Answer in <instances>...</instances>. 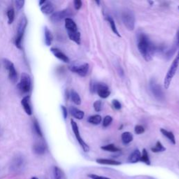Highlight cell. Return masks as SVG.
I'll return each instance as SVG.
<instances>
[{
  "mask_svg": "<svg viewBox=\"0 0 179 179\" xmlns=\"http://www.w3.org/2000/svg\"><path fill=\"white\" fill-rule=\"evenodd\" d=\"M137 47L141 55L147 62L152 59L155 52V46L146 34L139 33L137 37Z\"/></svg>",
  "mask_w": 179,
  "mask_h": 179,
  "instance_id": "6da1fadb",
  "label": "cell"
},
{
  "mask_svg": "<svg viewBox=\"0 0 179 179\" xmlns=\"http://www.w3.org/2000/svg\"><path fill=\"white\" fill-rule=\"evenodd\" d=\"M178 66H179V51L178 52L177 56L175 57L174 61L172 62L171 66H170L168 72H167L165 76V78H164V87H165V89H168L169 87L172 79L174 77L176 73L177 72Z\"/></svg>",
  "mask_w": 179,
  "mask_h": 179,
  "instance_id": "7a4b0ae2",
  "label": "cell"
},
{
  "mask_svg": "<svg viewBox=\"0 0 179 179\" xmlns=\"http://www.w3.org/2000/svg\"><path fill=\"white\" fill-rule=\"evenodd\" d=\"M27 19L25 16H22L20 17L19 20L18 25H17V36L15 39V44L17 48L21 49L22 48V42L23 39V36H24L25 31L26 30L27 25Z\"/></svg>",
  "mask_w": 179,
  "mask_h": 179,
  "instance_id": "3957f363",
  "label": "cell"
},
{
  "mask_svg": "<svg viewBox=\"0 0 179 179\" xmlns=\"http://www.w3.org/2000/svg\"><path fill=\"white\" fill-rule=\"evenodd\" d=\"M121 19L125 27L129 31H132L135 27V16L130 9H125L121 13Z\"/></svg>",
  "mask_w": 179,
  "mask_h": 179,
  "instance_id": "277c9868",
  "label": "cell"
},
{
  "mask_svg": "<svg viewBox=\"0 0 179 179\" xmlns=\"http://www.w3.org/2000/svg\"><path fill=\"white\" fill-rule=\"evenodd\" d=\"M17 87L20 92L23 94L30 92L32 87V79L30 76L27 73H22Z\"/></svg>",
  "mask_w": 179,
  "mask_h": 179,
  "instance_id": "5b68a950",
  "label": "cell"
},
{
  "mask_svg": "<svg viewBox=\"0 0 179 179\" xmlns=\"http://www.w3.org/2000/svg\"><path fill=\"white\" fill-rule=\"evenodd\" d=\"M149 86L151 92L155 97V98L157 99L158 101H163L164 99V91L162 87L157 83V81L154 80V79H151V80L150 81Z\"/></svg>",
  "mask_w": 179,
  "mask_h": 179,
  "instance_id": "8992f818",
  "label": "cell"
},
{
  "mask_svg": "<svg viewBox=\"0 0 179 179\" xmlns=\"http://www.w3.org/2000/svg\"><path fill=\"white\" fill-rule=\"evenodd\" d=\"M73 15V11L70 8H65V9L57 11L52 14V16L50 17L51 21L54 23L60 22L63 19L69 18V17Z\"/></svg>",
  "mask_w": 179,
  "mask_h": 179,
  "instance_id": "52a82bcc",
  "label": "cell"
},
{
  "mask_svg": "<svg viewBox=\"0 0 179 179\" xmlns=\"http://www.w3.org/2000/svg\"><path fill=\"white\" fill-rule=\"evenodd\" d=\"M25 166V159L21 155H17L13 158L11 164V170L13 172H19L23 170Z\"/></svg>",
  "mask_w": 179,
  "mask_h": 179,
  "instance_id": "ba28073f",
  "label": "cell"
},
{
  "mask_svg": "<svg viewBox=\"0 0 179 179\" xmlns=\"http://www.w3.org/2000/svg\"><path fill=\"white\" fill-rule=\"evenodd\" d=\"M71 125H72V130H73V132H74V134L75 135L76 139H77V141H78V142L79 143V144H80L81 147L82 148V149L83 150L84 152H88L90 151L89 146L84 142L83 139H82V137L80 134V132H79V130H78V127L77 123H76L73 119L71 120Z\"/></svg>",
  "mask_w": 179,
  "mask_h": 179,
  "instance_id": "9c48e42d",
  "label": "cell"
},
{
  "mask_svg": "<svg viewBox=\"0 0 179 179\" xmlns=\"http://www.w3.org/2000/svg\"><path fill=\"white\" fill-rule=\"evenodd\" d=\"M3 64H4L6 69L8 70V77H9L11 81L13 83H16L17 80V74L13 63L9 60L4 59L3 60Z\"/></svg>",
  "mask_w": 179,
  "mask_h": 179,
  "instance_id": "30bf717a",
  "label": "cell"
},
{
  "mask_svg": "<svg viewBox=\"0 0 179 179\" xmlns=\"http://www.w3.org/2000/svg\"><path fill=\"white\" fill-rule=\"evenodd\" d=\"M69 70L72 72H74L76 74H78L79 76L84 77V76H87L88 74L89 69H90V65L87 63H84L81 65H72L69 67Z\"/></svg>",
  "mask_w": 179,
  "mask_h": 179,
  "instance_id": "8fae6325",
  "label": "cell"
},
{
  "mask_svg": "<svg viewBox=\"0 0 179 179\" xmlns=\"http://www.w3.org/2000/svg\"><path fill=\"white\" fill-rule=\"evenodd\" d=\"M95 91L102 99H107L111 95V91L108 87L104 83H96Z\"/></svg>",
  "mask_w": 179,
  "mask_h": 179,
  "instance_id": "7c38bea8",
  "label": "cell"
},
{
  "mask_svg": "<svg viewBox=\"0 0 179 179\" xmlns=\"http://www.w3.org/2000/svg\"><path fill=\"white\" fill-rule=\"evenodd\" d=\"M21 104L23 108H24L25 113H27L28 116H32V109L30 104V96L27 95L25 96V97H23L21 100Z\"/></svg>",
  "mask_w": 179,
  "mask_h": 179,
  "instance_id": "4fadbf2b",
  "label": "cell"
},
{
  "mask_svg": "<svg viewBox=\"0 0 179 179\" xmlns=\"http://www.w3.org/2000/svg\"><path fill=\"white\" fill-rule=\"evenodd\" d=\"M51 51L52 54H53L55 57L58 59L62 60L64 62H69V57L67 56V55L64 53L63 52H62L60 49H58L57 48H51Z\"/></svg>",
  "mask_w": 179,
  "mask_h": 179,
  "instance_id": "5bb4252c",
  "label": "cell"
},
{
  "mask_svg": "<svg viewBox=\"0 0 179 179\" xmlns=\"http://www.w3.org/2000/svg\"><path fill=\"white\" fill-rule=\"evenodd\" d=\"M65 27L67 32H78V27L76 22L72 18L65 19Z\"/></svg>",
  "mask_w": 179,
  "mask_h": 179,
  "instance_id": "9a60e30c",
  "label": "cell"
},
{
  "mask_svg": "<svg viewBox=\"0 0 179 179\" xmlns=\"http://www.w3.org/2000/svg\"><path fill=\"white\" fill-rule=\"evenodd\" d=\"M69 112L70 113H71V115L74 117V118L78 120H82L84 118L85 113L83 111L78 109V108H76L74 107H69Z\"/></svg>",
  "mask_w": 179,
  "mask_h": 179,
  "instance_id": "2e32d148",
  "label": "cell"
},
{
  "mask_svg": "<svg viewBox=\"0 0 179 179\" xmlns=\"http://www.w3.org/2000/svg\"><path fill=\"white\" fill-rule=\"evenodd\" d=\"M141 156H142V153H141L139 150L136 149L128 157V161L130 163H137L140 161Z\"/></svg>",
  "mask_w": 179,
  "mask_h": 179,
  "instance_id": "e0dca14e",
  "label": "cell"
},
{
  "mask_svg": "<svg viewBox=\"0 0 179 179\" xmlns=\"http://www.w3.org/2000/svg\"><path fill=\"white\" fill-rule=\"evenodd\" d=\"M33 151L37 155H42L46 152V147L44 143H37L33 146Z\"/></svg>",
  "mask_w": 179,
  "mask_h": 179,
  "instance_id": "ac0fdd59",
  "label": "cell"
},
{
  "mask_svg": "<svg viewBox=\"0 0 179 179\" xmlns=\"http://www.w3.org/2000/svg\"><path fill=\"white\" fill-rule=\"evenodd\" d=\"M54 10H55L54 5L50 2H46L44 4L42 5V8H41V11H42V13L44 14H47V15L53 13Z\"/></svg>",
  "mask_w": 179,
  "mask_h": 179,
  "instance_id": "d6986e66",
  "label": "cell"
},
{
  "mask_svg": "<svg viewBox=\"0 0 179 179\" xmlns=\"http://www.w3.org/2000/svg\"><path fill=\"white\" fill-rule=\"evenodd\" d=\"M96 162L101 164H107V165H113V166H118L120 165L122 163L119 162V161L111 160V159H104V158H99L96 160Z\"/></svg>",
  "mask_w": 179,
  "mask_h": 179,
  "instance_id": "ffe728a7",
  "label": "cell"
},
{
  "mask_svg": "<svg viewBox=\"0 0 179 179\" xmlns=\"http://www.w3.org/2000/svg\"><path fill=\"white\" fill-rule=\"evenodd\" d=\"M44 37L46 45L47 46H50L51 45L52 40H53V36H52L51 31L47 27H45L44 28Z\"/></svg>",
  "mask_w": 179,
  "mask_h": 179,
  "instance_id": "44dd1931",
  "label": "cell"
},
{
  "mask_svg": "<svg viewBox=\"0 0 179 179\" xmlns=\"http://www.w3.org/2000/svg\"><path fill=\"white\" fill-rule=\"evenodd\" d=\"M53 176L54 179H67L65 173L57 167H54Z\"/></svg>",
  "mask_w": 179,
  "mask_h": 179,
  "instance_id": "7402d4cb",
  "label": "cell"
},
{
  "mask_svg": "<svg viewBox=\"0 0 179 179\" xmlns=\"http://www.w3.org/2000/svg\"><path fill=\"white\" fill-rule=\"evenodd\" d=\"M106 20H107V21L108 22V23H109V24H110L111 28V30H112L113 33L115 34H116L118 37H121V36H120V34H119V32L118 31V29H117V27H116L115 21H114V20L113 19V17L109 16H107V17H106Z\"/></svg>",
  "mask_w": 179,
  "mask_h": 179,
  "instance_id": "603a6c76",
  "label": "cell"
},
{
  "mask_svg": "<svg viewBox=\"0 0 179 179\" xmlns=\"http://www.w3.org/2000/svg\"><path fill=\"white\" fill-rule=\"evenodd\" d=\"M68 36L70 39L77 43L78 45L81 44V34L78 31L76 32H68Z\"/></svg>",
  "mask_w": 179,
  "mask_h": 179,
  "instance_id": "cb8c5ba5",
  "label": "cell"
},
{
  "mask_svg": "<svg viewBox=\"0 0 179 179\" xmlns=\"http://www.w3.org/2000/svg\"><path fill=\"white\" fill-rule=\"evenodd\" d=\"M121 139L124 144H128L133 141V135L131 132H125L121 135Z\"/></svg>",
  "mask_w": 179,
  "mask_h": 179,
  "instance_id": "d4e9b609",
  "label": "cell"
},
{
  "mask_svg": "<svg viewBox=\"0 0 179 179\" xmlns=\"http://www.w3.org/2000/svg\"><path fill=\"white\" fill-rule=\"evenodd\" d=\"M160 132H162V134L164 135V137H166L167 139H168L170 142H171L173 144H176V139L174 133L172 132L167 131L165 129L162 128L160 130Z\"/></svg>",
  "mask_w": 179,
  "mask_h": 179,
  "instance_id": "484cf974",
  "label": "cell"
},
{
  "mask_svg": "<svg viewBox=\"0 0 179 179\" xmlns=\"http://www.w3.org/2000/svg\"><path fill=\"white\" fill-rule=\"evenodd\" d=\"M70 97H71L72 102L76 105H80L81 104V99L80 97V96L78 94V92H76L75 90H72L69 94Z\"/></svg>",
  "mask_w": 179,
  "mask_h": 179,
  "instance_id": "4316f807",
  "label": "cell"
},
{
  "mask_svg": "<svg viewBox=\"0 0 179 179\" xmlns=\"http://www.w3.org/2000/svg\"><path fill=\"white\" fill-rule=\"evenodd\" d=\"M140 161L146 164L147 165H151V161H150L148 153L145 148L143 149V152L142 153V156H141Z\"/></svg>",
  "mask_w": 179,
  "mask_h": 179,
  "instance_id": "83f0119b",
  "label": "cell"
},
{
  "mask_svg": "<svg viewBox=\"0 0 179 179\" xmlns=\"http://www.w3.org/2000/svg\"><path fill=\"white\" fill-rule=\"evenodd\" d=\"M151 151L153 152H164L166 151V148L164 147V146L162 144V143L160 142H157L156 144L154 146V147L151 148Z\"/></svg>",
  "mask_w": 179,
  "mask_h": 179,
  "instance_id": "f1b7e54d",
  "label": "cell"
},
{
  "mask_svg": "<svg viewBox=\"0 0 179 179\" xmlns=\"http://www.w3.org/2000/svg\"><path fill=\"white\" fill-rule=\"evenodd\" d=\"M87 121L92 125H99L102 122V117L99 115H94L90 116Z\"/></svg>",
  "mask_w": 179,
  "mask_h": 179,
  "instance_id": "f546056e",
  "label": "cell"
},
{
  "mask_svg": "<svg viewBox=\"0 0 179 179\" xmlns=\"http://www.w3.org/2000/svg\"><path fill=\"white\" fill-rule=\"evenodd\" d=\"M101 148L104 151H109L112 152H116L120 151V149L118 148H117L116 146L114 144H108L104 146H102Z\"/></svg>",
  "mask_w": 179,
  "mask_h": 179,
  "instance_id": "4dcf8cb0",
  "label": "cell"
},
{
  "mask_svg": "<svg viewBox=\"0 0 179 179\" xmlns=\"http://www.w3.org/2000/svg\"><path fill=\"white\" fill-rule=\"evenodd\" d=\"M7 16L8 24L13 23L14 18H15V11H14L13 8H11L7 11Z\"/></svg>",
  "mask_w": 179,
  "mask_h": 179,
  "instance_id": "1f68e13d",
  "label": "cell"
},
{
  "mask_svg": "<svg viewBox=\"0 0 179 179\" xmlns=\"http://www.w3.org/2000/svg\"><path fill=\"white\" fill-rule=\"evenodd\" d=\"M33 127H34L35 132H36V134L38 135V136L40 137H42L43 134H42V130H41L39 123L36 119H35L33 122Z\"/></svg>",
  "mask_w": 179,
  "mask_h": 179,
  "instance_id": "d6a6232c",
  "label": "cell"
},
{
  "mask_svg": "<svg viewBox=\"0 0 179 179\" xmlns=\"http://www.w3.org/2000/svg\"><path fill=\"white\" fill-rule=\"evenodd\" d=\"M112 121H113L112 117L110 116H107L104 118L103 126H104V127H108V126H109L111 124V122H112Z\"/></svg>",
  "mask_w": 179,
  "mask_h": 179,
  "instance_id": "836d02e7",
  "label": "cell"
},
{
  "mask_svg": "<svg viewBox=\"0 0 179 179\" xmlns=\"http://www.w3.org/2000/svg\"><path fill=\"white\" fill-rule=\"evenodd\" d=\"M93 107H94V109H95L97 112H99V111H101L102 108V102L100 100L95 101L93 104Z\"/></svg>",
  "mask_w": 179,
  "mask_h": 179,
  "instance_id": "e575fe53",
  "label": "cell"
},
{
  "mask_svg": "<svg viewBox=\"0 0 179 179\" xmlns=\"http://www.w3.org/2000/svg\"><path fill=\"white\" fill-rule=\"evenodd\" d=\"M134 132H135V133H136L137 134H142L143 133H144L145 129H144V127H143L142 125H138L135 126Z\"/></svg>",
  "mask_w": 179,
  "mask_h": 179,
  "instance_id": "d590c367",
  "label": "cell"
},
{
  "mask_svg": "<svg viewBox=\"0 0 179 179\" xmlns=\"http://www.w3.org/2000/svg\"><path fill=\"white\" fill-rule=\"evenodd\" d=\"M112 105L114 107V108L116 110H120V109H121V108H122L121 104H120V102L118 100V99H113V100L112 101Z\"/></svg>",
  "mask_w": 179,
  "mask_h": 179,
  "instance_id": "8d00e7d4",
  "label": "cell"
},
{
  "mask_svg": "<svg viewBox=\"0 0 179 179\" xmlns=\"http://www.w3.org/2000/svg\"><path fill=\"white\" fill-rule=\"evenodd\" d=\"M15 3L17 10H20L23 7V6H24L25 1L24 0H17V1H16Z\"/></svg>",
  "mask_w": 179,
  "mask_h": 179,
  "instance_id": "74e56055",
  "label": "cell"
},
{
  "mask_svg": "<svg viewBox=\"0 0 179 179\" xmlns=\"http://www.w3.org/2000/svg\"><path fill=\"white\" fill-rule=\"evenodd\" d=\"M74 5L76 10H79L82 7V2L81 0H75L74 2Z\"/></svg>",
  "mask_w": 179,
  "mask_h": 179,
  "instance_id": "f35d334b",
  "label": "cell"
},
{
  "mask_svg": "<svg viewBox=\"0 0 179 179\" xmlns=\"http://www.w3.org/2000/svg\"><path fill=\"white\" fill-rule=\"evenodd\" d=\"M88 177L90 178H92V179H111L109 178L101 177V176H98V175H96V174H89Z\"/></svg>",
  "mask_w": 179,
  "mask_h": 179,
  "instance_id": "ab89813d",
  "label": "cell"
},
{
  "mask_svg": "<svg viewBox=\"0 0 179 179\" xmlns=\"http://www.w3.org/2000/svg\"><path fill=\"white\" fill-rule=\"evenodd\" d=\"M61 108H62V114H63L64 118L67 119V116H68V111H67V108L63 105L61 106Z\"/></svg>",
  "mask_w": 179,
  "mask_h": 179,
  "instance_id": "60d3db41",
  "label": "cell"
},
{
  "mask_svg": "<svg viewBox=\"0 0 179 179\" xmlns=\"http://www.w3.org/2000/svg\"><path fill=\"white\" fill-rule=\"evenodd\" d=\"M176 46L177 48H179V29L177 31V39H176Z\"/></svg>",
  "mask_w": 179,
  "mask_h": 179,
  "instance_id": "b9f144b4",
  "label": "cell"
},
{
  "mask_svg": "<svg viewBox=\"0 0 179 179\" xmlns=\"http://www.w3.org/2000/svg\"><path fill=\"white\" fill-rule=\"evenodd\" d=\"M46 2V0H43V1H41V2H39V5L42 6V4H45Z\"/></svg>",
  "mask_w": 179,
  "mask_h": 179,
  "instance_id": "7bdbcfd3",
  "label": "cell"
},
{
  "mask_svg": "<svg viewBox=\"0 0 179 179\" xmlns=\"http://www.w3.org/2000/svg\"><path fill=\"white\" fill-rule=\"evenodd\" d=\"M172 52H174V51H175V49H173V50H172V51H171V52H172ZM168 52H169V57H172V55H171V54H170V51H168Z\"/></svg>",
  "mask_w": 179,
  "mask_h": 179,
  "instance_id": "ee69618b",
  "label": "cell"
},
{
  "mask_svg": "<svg viewBox=\"0 0 179 179\" xmlns=\"http://www.w3.org/2000/svg\"><path fill=\"white\" fill-rule=\"evenodd\" d=\"M31 179H38V178H37V177H32Z\"/></svg>",
  "mask_w": 179,
  "mask_h": 179,
  "instance_id": "f6af8a7d",
  "label": "cell"
},
{
  "mask_svg": "<svg viewBox=\"0 0 179 179\" xmlns=\"http://www.w3.org/2000/svg\"><path fill=\"white\" fill-rule=\"evenodd\" d=\"M95 2H96L97 4H99V1H98V2H97V1H96Z\"/></svg>",
  "mask_w": 179,
  "mask_h": 179,
  "instance_id": "bcb514c9",
  "label": "cell"
},
{
  "mask_svg": "<svg viewBox=\"0 0 179 179\" xmlns=\"http://www.w3.org/2000/svg\"><path fill=\"white\" fill-rule=\"evenodd\" d=\"M178 9H179V7H178Z\"/></svg>",
  "mask_w": 179,
  "mask_h": 179,
  "instance_id": "7dc6e473",
  "label": "cell"
}]
</instances>
